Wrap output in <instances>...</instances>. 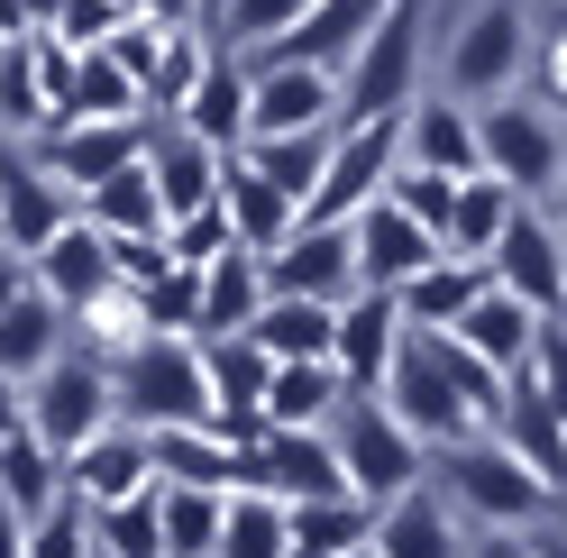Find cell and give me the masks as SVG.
<instances>
[{
	"instance_id": "1",
	"label": "cell",
	"mask_w": 567,
	"mask_h": 558,
	"mask_svg": "<svg viewBox=\"0 0 567 558\" xmlns=\"http://www.w3.org/2000/svg\"><path fill=\"white\" fill-rule=\"evenodd\" d=\"M431 485L457 504V521H476V531H530V521L558 513V485L530 476L494 431H467L457 448H431Z\"/></svg>"
},
{
	"instance_id": "2",
	"label": "cell",
	"mask_w": 567,
	"mask_h": 558,
	"mask_svg": "<svg viewBox=\"0 0 567 558\" xmlns=\"http://www.w3.org/2000/svg\"><path fill=\"white\" fill-rule=\"evenodd\" d=\"M120 375V422L137 431H184V422H210V375H202V339H174V330H147L111 358Z\"/></svg>"
},
{
	"instance_id": "3",
	"label": "cell",
	"mask_w": 567,
	"mask_h": 558,
	"mask_svg": "<svg viewBox=\"0 0 567 558\" xmlns=\"http://www.w3.org/2000/svg\"><path fill=\"white\" fill-rule=\"evenodd\" d=\"M476 156H485V174H504V184H513V202H558L567 128H558L549 101L494 92V101H476Z\"/></svg>"
},
{
	"instance_id": "4",
	"label": "cell",
	"mask_w": 567,
	"mask_h": 558,
	"mask_svg": "<svg viewBox=\"0 0 567 558\" xmlns=\"http://www.w3.org/2000/svg\"><path fill=\"white\" fill-rule=\"evenodd\" d=\"M120 422V375L111 358H92V348H55V358L28 375V431H38L55 458H74L92 431Z\"/></svg>"
},
{
	"instance_id": "5",
	"label": "cell",
	"mask_w": 567,
	"mask_h": 558,
	"mask_svg": "<svg viewBox=\"0 0 567 558\" xmlns=\"http://www.w3.org/2000/svg\"><path fill=\"white\" fill-rule=\"evenodd\" d=\"M330 440H339V467H348V485H358L367 504H394L403 485L431 476V448L394 422V403H384V394H348L330 412Z\"/></svg>"
},
{
	"instance_id": "6",
	"label": "cell",
	"mask_w": 567,
	"mask_h": 558,
	"mask_svg": "<svg viewBox=\"0 0 567 558\" xmlns=\"http://www.w3.org/2000/svg\"><path fill=\"white\" fill-rule=\"evenodd\" d=\"M421 92V0H394L358 55L339 64V120H367V111H403V101Z\"/></svg>"
},
{
	"instance_id": "7",
	"label": "cell",
	"mask_w": 567,
	"mask_h": 558,
	"mask_svg": "<svg viewBox=\"0 0 567 558\" xmlns=\"http://www.w3.org/2000/svg\"><path fill=\"white\" fill-rule=\"evenodd\" d=\"M403 165V111H367V120H339L330 137V165H321V193H311L302 220H358L367 202L384 193V174Z\"/></svg>"
},
{
	"instance_id": "8",
	"label": "cell",
	"mask_w": 567,
	"mask_h": 558,
	"mask_svg": "<svg viewBox=\"0 0 567 558\" xmlns=\"http://www.w3.org/2000/svg\"><path fill=\"white\" fill-rule=\"evenodd\" d=\"M384 403H394V422L421 440V448H457L476 431V412L457 403V385H449V366H440V339L431 330H403V348H394V366H384V385H375Z\"/></svg>"
},
{
	"instance_id": "9",
	"label": "cell",
	"mask_w": 567,
	"mask_h": 558,
	"mask_svg": "<svg viewBox=\"0 0 567 558\" xmlns=\"http://www.w3.org/2000/svg\"><path fill=\"white\" fill-rule=\"evenodd\" d=\"M485 275L504 293H522L540 321H567V229L549 220V202H513L504 238L485 248Z\"/></svg>"
},
{
	"instance_id": "10",
	"label": "cell",
	"mask_w": 567,
	"mask_h": 558,
	"mask_svg": "<svg viewBox=\"0 0 567 558\" xmlns=\"http://www.w3.org/2000/svg\"><path fill=\"white\" fill-rule=\"evenodd\" d=\"M530 55H540V28H530L522 0H485V10L457 28V55H449V92L457 101H494V92H522Z\"/></svg>"
},
{
	"instance_id": "11",
	"label": "cell",
	"mask_w": 567,
	"mask_h": 558,
	"mask_svg": "<svg viewBox=\"0 0 567 558\" xmlns=\"http://www.w3.org/2000/svg\"><path fill=\"white\" fill-rule=\"evenodd\" d=\"M238 485H257V495H275V504L358 495V485H348V467H339V440H330V422H321V431L266 422L257 440H247V476H238Z\"/></svg>"
},
{
	"instance_id": "12",
	"label": "cell",
	"mask_w": 567,
	"mask_h": 558,
	"mask_svg": "<svg viewBox=\"0 0 567 558\" xmlns=\"http://www.w3.org/2000/svg\"><path fill=\"white\" fill-rule=\"evenodd\" d=\"M339 128V74L302 55H247V137Z\"/></svg>"
},
{
	"instance_id": "13",
	"label": "cell",
	"mask_w": 567,
	"mask_h": 558,
	"mask_svg": "<svg viewBox=\"0 0 567 558\" xmlns=\"http://www.w3.org/2000/svg\"><path fill=\"white\" fill-rule=\"evenodd\" d=\"M147 137H156V128H147V111H137V120H55V128L38 137V165H47L55 184L83 202L101 174H120L128 156H147Z\"/></svg>"
},
{
	"instance_id": "14",
	"label": "cell",
	"mask_w": 567,
	"mask_h": 558,
	"mask_svg": "<svg viewBox=\"0 0 567 558\" xmlns=\"http://www.w3.org/2000/svg\"><path fill=\"white\" fill-rule=\"evenodd\" d=\"M266 285L275 293H311V302H348L358 293V229L348 220H302L266 257Z\"/></svg>"
},
{
	"instance_id": "15",
	"label": "cell",
	"mask_w": 567,
	"mask_h": 558,
	"mask_svg": "<svg viewBox=\"0 0 567 558\" xmlns=\"http://www.w3.org/2000/svg\"><path fill=\"white\" fill-rule=\"evenodd\" d=\"M74 211H83V202H74V193H64L55 174L38 165V147H10V137H0V238L38 257V248H47V238L74 220Z\"/></svg>"
},
{
	"instance_id": "16",
	"label": "cell",
	"mask_w": 567,
	"mask_h": 558,
	"mask_svg": "<svg viewBox=\"0 0 567 558\" xmlns=\"http://www.w3.org/2000/svg\"><path fill=\"white\" fill-rule=\"evenodd\" d=\"M394 348H403V302L375 293V285H358V293L339 302V330H330V366L348 375V394H375L384 366H394Z\"/></svg>"
},
{
	"instance_id": "17",
	"label": "cell",
	"mask_w": 567,
	"mask_h": 558,
	"mask_svg": "<svg viewBox=\"0 0 567 558\" xmlns=\"http://www.w3.org/2000/svg\"><path fill=\"white\" fill-rule=\"evenodd\" d=\"M540 330H549V321H540L522 293H504V285H485V293L449 321V339H457V348H476L494 375H522L530 358H540Z\"/></svg>"
},
{
	"instance_id": "18",
	"label": "cell",
	"mask_w": 567,
	"mask_h": 558,
	"mask_svg": "<svg viewBox=\"0 0 567 558\" xmlns=\"http://www.w3.org/2000/svg\"><path fill=\"white\" fill-rule=\"evenodd\" d=\"M348 229H358V285H375V293H394L403 275H421V266L440 257V238L421 229L394 193H375V202H367V211L348 220Z\"/></svg>"
},
{
	"instance_id": "19",
	"label": "cell",
	"mask_w": 567,
	"mask_h": 558,
	"mask_svg": "<svg viewBox=\"0 0 567 558\" xmlns=\"http://www.w3.org/2000/svg\"><path fill=\"white\" fill-rule=\"evenodd\" d=\"M137 485H156V448H147L137 422L92 431L74 458H64V495H83V504H120V495H137Z\"/></svg>"
},
{
	"instance_id": "20",
	"label": "cell",
	"mask_w": 567,
	"mask_h": 558,
	"mask_svg": "<svg viewBox=\"0 0 567 558\" xmlns=\"http://www.w3.org/2000/svg\"><path fill=\"white\" fill-rule=\"evenodd\" d=\"M165 120H174V128H193L202 147H220V156H229V147H247V55L210 46V64L193 74V92L174 101Z\"/></svg>"
},
{
	"instance_id": "21",
	"label": "cell",
	"mask_w": 567,
	"mask_h": 558,
	"mask_svg": "<svg viewBox=\"0 0 567 558\" xmlns=\"http://www.w3.org/2000/svg\"><path fill=\"white\" fill-rule=\"evenodd\" d=\"M457 531H467V521H457V504L440 495L431 476L403 485L394 504H375V549H384V558H467Z\"/></svg>"
},
{
	"instance_id": "22",
	"label": "cell",
	"mask_w": 567,
	"mask_h": 558,
	"mask_svg": "<svg viewBox=\"0 0 567 558\" xmlns=\"http://www.w3.org/2000/svg\"><path fill=\"white\" fill-rule=\"evenodd\" d=\"M485 431L504 440V448H513V458H522L530 476H549L558 495H567V422H558V412L540 403V385H530V366H522L513 385H504V403H494V422H485Z\"/></svg>"
},
{
	"instance_id": "23",
	"label": "cell",
	"mask_w": 567,
	"mask_h": 558,
	"mask_svg": "<svg viewBox=\"0 0 567 558\" xmlns=\"http://www.w3.org/2000/svg\"><path fill=\"white\" fill-rule=\"evenodd\" d=\"M38 285L64 302V321H74V311H83L92 293H111V285H120V266H111V238H101V229L74 211V220H64V229L47 238V248H38Z\"/></svg>"
},
{
	"instance_id": "24",
	"label": "cell",
	"mask_w": 567,
	"mask_h": 558,
	"mask_svg": "<svg viewBox=\"0 0 567 558\" xmlns=\"http://www.w3.org/2000/svg\"><path fill=\"white\" fill-rule=\"evenodd\" d=\"M403 165H431V174H485V156H476V111L467 101H403Z\"/></svg>"
},
{
	"instance_id": "25",
	"label": "cell",
	"mask_w": 567,
	"mask_h": 558,
	"mask_svg": "<svg viewBox=\"0 0 567 558\" xmlns=\"http://www.w3.org/2000/svg\"><path fill=\"white\" fill-rule=\"evenodd\" d=\"M220 211H229V229H238V248H257V257H275L284 238L302 229V211H293V193H275L257 165H247L238 147H229V165H220Z\"/></svg>"
},
{
	"instance_id": "26",
	"label": "cell",
	"mask_w": 567,
	"mask_h": 558,
	"mask_svg": "<svg viewBox=\"0 0 567 558\" xmlns=\"http://www.w3.org/2000/svg\"><path fill=\"white\" fill-rule=\"evenodd\" d=\"M220 147H202L193 128H156L147 137V174H156V202H165V220H184L202 211V202H220Z\"/></svg>"
},
{
	"instance_id": "27",
	"label": "cell",
	"mask_w": 567,
	"mask_h": 558,
	"mask_svg": "<svg viewBox=\"0 0 567 558\" xmlns=\"http://www.w3.org/2000/svg\"><path fill=\"white\" fill-rule=\"evenodd\" d=\"M384 10H394V0H311V10L293 19V38H275L266 55H302V64H330V74H339Z\"/></svg>"
},
{
	"instance_id": "28",
	"label": "cell",
	"mask_w": 567,
	"mask_h": 558,
	"mask_svg": "<svg viewBox=\"0 0 567 558\" xmlns=\"http://www.w3.org/2000/svg\"><path fill=\"white\" fill-rule=\"evenodd\" d=\"M147 448H156V476H174V485H220V495H238V476H247V448L220 440V422L147 431Z\"/></svg>"
},
{
	"instance_id": "29",
	"label": "cell",
	"mask_w": 567,
	"mask_h": 558,
	"mask_svg": "<svg viewBox=\"0 0 567 558\" xmlns=\"http://www.w3.org/2000/svg\"><path fill=\"white\" fill-rule=\"evenodd\" d=\"M339 403H348V375H339L330 358H275L266 394H257L266 422H293V431H321Z\"/></svg>"
},
{
	"instance_id": "30",
	"label": "cell",
	"mask_w": 567,
	"mask_h": 558,
	"mask_svg": "<svg viewBox=\"0 0 567 558\" xmlns=\"http://www.w3.org/2000/svg\"><path fill=\"white\" fill-rule=\"evenodd\" d=\"M485 285H494V275H485L476 257H449V248H440L421 275H403V285H394V302H403V330H449V321H457V311H467Z\"/></svg>"
},
{
	"instance_id": "31",
	"label": "cell",
	"mask_w": 567,
	"mask_h": 558,
	"mask_svg": "<svg viewBox=\"0 0 567 558\" xmlns=\"http://www.w3.org/2000/svg\"><path fill=\"white\" fill-rule=\"evenodd\" d=\"M266 257L257 248H220V257H210L202 266V339H220V330H247V321H257V311H266Z\"/></svg>"
},
{
	"instance_id": "32",
	"label": "cell",
	"mask_w": 567,
	"mask_h": 558,
	"mask_svg": "<svg viewBox=\"0 0 567 558\" xmlns=\"http://www.w3.org/2000/svg\"><path fill=\"white\" fill-rule=\"evenodd\" d=\"M83 220H92V229H111V238H165V202H156L147 156H128L120 174H101V184L83 193Z\"/></svg>"
},
{
	"instance_id": "33",
	"label": "cell",
	"mask_w": 567,
	"mask_h": 558,
	"mask_svg": "<svg viewBox=\"0 0 567 558\" xmlns=\"http://www.w3.org/2000/svg\"><path fill=\"white\" fill-rule=\"evenodd\" d=\"M55 348H64V302L47 285H28L19 302H0V375H19V385H28Z\"/></svg>"
},
{
	"instance_id": "34",
	"label": "cell",
	"mask_w": 567,
	"mask_h": 558,
	"mask_svg": "<svg viewBox=\"0 0 567 558\" xmlns=\"http://www.w3.org/2000/svg\"><path fill=\"white\" fill-rule=\"evenodd\" d=\"M330 137L339 128H284V137H247V165L266 174L275 193H293V211H311V193H321V165H330Z\"/></svg>"
},
{
	"instance_id": "35",
	"label": "cell",
	"mask_w": 567,
	"mask_h": 558,
	"mask_svg": "<svg viewBox=\"0 0 567 558\" xmlns=\"http://www.w3.org/2000/svg\"><path fill=\"white\" fill-rule=\"evenodd\" d=\"M330 330H339V302H311V293H266V311L247 321L266 358H330Z\"/></svg>"
},
{
	"instance_id": "36",
	"label": "cell",
	"mask_w": 567,
	"mask_h": 558,
	"mask_svg": "<svg viewBox=\"0 0 567 558\" xmlns=\"http://www.w3.org/2000/svg\"><path fill=\"white\" fill-rule=\"evenodd\" d=\"M220 513H229V495H220V485H174V476H156L165 558H210V549H220Z\"/></svg>"
},
{
	"instance_id": "37",
	"label": "cell",
	"mask_w": 567,
	"mask_h": 558,
	"mask_svg": "<svg viewBox=\"0 0 567 558\" xmlns=\"http://www.w3.org/2000/svg\"><path fill=\"white\" fill-rule=\"evenodd\" d=\"M504 220H513V184H504V174H467V184H457V202H449V229H440V248L485 266V248L504 238Z\"/></svg>"
},
{
	"instance_id": "38",
	"label": "cell",
	"mask_w": 567,
	"mask_h": 558,
	"mask_svg": "<svg viewBox=\"0 0 567 558\" xmlns=\"http://www.w3.org/2000/svg\"><path fill=\"white\" fill-rule=\"evenodd\" d=\"M147 101H137V83L120 74L111 46H74V83H64V111L55 120H137Z\"/></svg>"
},
{
	"instance_id": "39",
	"label": "cell",
	"mask_w": 567,
	"mask_h": 558,
	"mask_svg": "<svg viewBox=\"0 0 567 558\" xmlns=\"http://www.w3.org/2000/svg\"><path fill=\"white\" fill-rule=\"evenodd\" d=\"M202 375H210V412H247V403L266 394L275 358L247 330H220V339H202Z\"/></svg>"
},
{
	"instance_id": "40",
	"label": "cell",
	"mask_w": 567,
	"mask_h": 558,
	"mask_svg": "<svg viewBox=\"0 0 567 558\" xmlns=\"http://www.w3.org/2000/svg\"><path fill=\"white\" fill-rule=\"evenodd\" d=\"M210 558H293V521H284L275 495H257V485H238L229 513H220V549Z\"/></svg>"
},
{
	"instance_id": "41",
	"label": "cell",
	"mask_w": 567,
	"mask_h": 558,
	"mask_svg": "<svg viewBox=\"0 0 567 558\" xmlns=\"http://www.w3.org/2000/svg\"><path fill=\"white\" fill-rule=\"evenodd\" d=\"M284 521H293L302 558H339V549H358L375 531V504L367 495H321V504H284Z\"/></svg>"
},
{
	"instance_id": "42",
	"label": "cell",
	"mask_w": 567,
	"mask_h": 558,
	"mask_svg": "<svg viewBox=\"0 0 567 558\" xmlns=\"http://www.w3.org/2000/svg\"><path fill=\"white\" fill-rule=\"evenodd\" d=\"M55 495H64V458H55L38 431H10V440H0V504L47 513Z\"/></svg>"
},
{
	"instance_id": "43",
	"label": "cell",
	"mask_w": 567,
	"mask_h": 558,
	"mask_svg": "<svg viewBox=\"0 0 567 558\" xmlns=\"http://www.w3.org/2000/svg\"><path fill=\"white\" fill-rule=\"evenodd\" d=\"M92 549L101 558H165L156 485H137V495H120V504H92Z\"/></svg>"
},
{
	"instance_id": "44",
	"label": "cell",
	"mask_w": 567,
	"mask_h": 558,
	"mask_svg": "<svg viewBox=\"0 0 567 558\" xmlns=\"http://www.w3.org/2000/svg\"><path fill=\"white\" fill-rule=\"evenodd\" d=\"M311 10V0H229L220 28H210V46H229V55H266L275 38H293V19Z\"/></svg>"
},
{
	"instance_id": "45",
	"label": "cell",
	"mask_w": 567,
	"mask_h": 558,
	"mask_svg": "<svg viewBox=\"0 0 567 558\" xmlns=\"http://www.w3.org/2000/svg\"><path fill=\"white\" fill-rule=\"evenodd\" d=\"M137 302H147V330L202 339V266H165L156 285H137Z\"/></svg>"
},
{
	"instance_id": "46",
	"label": "cell",
	"mask_w": 567,
	"mask_h": 558,
	"mask_svg": "<svg viewBox=\"0 0 567 558\" xmlns=\"http://www.w3.org/2000/svg\"><path fill=\"white\" fill-rule=\"evenodd\" d=\"M28 558H101L92 549V504L83 495H55L47 513H28Z\"/></svg>"
},
{
	"instance_id": "47",
	"label": "cell",
	"mask_w": 567,
	"mask_h": 558,
	"mask_svg": "<svg viewBox=\"0 0 567 558\" xmlns=\"http://www.w3.org/2000/svg\"><path fill=\"white\" fill-rule=\"evenodd\" d=\"M384 193H394L403 202V211L421 220V229H449V202H457V174H431V165H394V174H384Z\"/></svg>"
},
{
	"instance_id": "48",
	"label": "cell",
	"mask_w": 567,
	"mask_h": 558,
	"mask_svg": "<svg viewBox=\"0 0 567 558\" xmlns=\"http://www.w3.org/2000/svg\"><path fill=\"white\" fill-rule=\"evenodd\" d=\"M202 64H210V28H174V38H165V64H156V83H147V111H174V101L193 92Z\"/></svg>"
},
{
	"instance_id": "49",
	"label": "cell",
	"mask_w": 567,
	"mask_h": 558,
	"mask_svg": "<svg viewBox=\"0 0 567 558\" xmlns=\"http://www.w3.org/2000/svg\"><path fill=\"white\" fill-rule=\"evenodd\" d=\"M165 248H174V266H210L220 248H238V229H229V211H220V202H202V211L165 220Z\"/></svg>"
},
{
	"instance_id": "50",
	"label": "cell",
	"mask_w": 567,
	"mask_h": 558,
	"mask_svg": "<svg viewBox=\"0 0 567 558\" xmlns=\"http://www.w3.org/2000/svg\"><path fill=\"white\" fill-rule=\"evenodd\" d=\"M120 19H128L120 0H55V19H47V38H64V46H101V38H111Z\"/></svg>"
},
{
	"instance_id": "51",
	"label": "cell",
	"mask_w": 567,
	"mask_h": 558,
	"mask_svg": "<svg viewBox=\"0 0 567 558\" xmlns=\"http://www.w3.org/2000/svg\"><path fill=\"white\" fill-rule=\"evenodd\" d=\"M530 385H540V403L567 422V321L540 330V358H530Z\"/></svg>"
},
{
	"instance_id": "52",
	"label": "cell",
	"mask_w": 567,
	"mask_h": 558,
	"mask_svg": "<svg viewBox=\"0 0 567 558\" xmlns=\"http://www.w3.org/2000/svg\"><path fill=\"white\" fill-rule=\"evenodd\" d=\"M530 74H540V101H549V111H567V38H540Z\"/></svg>"
},
{
	"instance_id": "53",
	"label": "cell",
	"mask_w": 567,
	"mask_h": 558,
	"mask_svg": "<svg viewBox=\"0 0 567 558\" xmlns=\"http://www.w3.org/2000/svg\"><path fill=\"white\" fill-rule=\"evenodd\" d=\"M128 19H147V28H202V10L193 0H120Z\"/></svg>"
},
{
	"instance_id": "54",
	"label": "cell",
	"mask_w": 567,
	"mask_h": 558,
	"mask_svg": "<svg viewBox=\"0 0 567 558\" xmlns=\"http://www.w3.org/2000/svg\"><path fill=\"white\" fill-rule=\"evenodd\" d=\"M28 285H38V257H28V248H10V238H0V302H19Z\"/></svg>"
},
{
	"instance_id": "55",
	"label": "cell",
	"mask_w": 567,
	"mask_h": 558,
	"mask_svg": "<svg viewBox=\"0 0 567 558\" xmlns=\"http://www.w3.org/2000/svg\"><path fill=\"white\" fill-rule=\"evenodd\" d=\"M10 431H28V385H19V375H0V440H10Z\"/></svg>"
},
{
	"instance_id": "56",
	"label": "cell",
	"mask_w": 567,
	"mask_h": 558,
	"mask_svg": "<svg viewBox=\"0 0 567 558\" xmlns=\"http://www.w3.org/2000/svg\"><path fill=\"white\" fill-rule=\"evenodd\" d=\"M467 558H530V531H485L467 540Z\"/></svg>"
},
{
	"instance_id": "57",
	"label": "cell",
	"mask_w": 567,
	"mask_h": 558,
	"mask_svg": "<svg viewBox=\"0 0 567 558\" xmlns=\"http://www.w3.org/2000/svg\"><path fill=\"white\" fill-rule=\"evenodd\" d=\"M0 558H28V513L0 504Z\"/></svg>"
},
{
	"instance_id": "58",
	"label": "cell",
	"mask_w": 567,
	"mask_h": 558,
	"mask_svg": "<svg viewBox=\"0 0 567 558\" xmlns=\"http://www.w3.org/2000/svg\"><path fill=\"white\" fill-rule=\"evenodd\" d=\"M530 558H567V521H530Z\"/></svg>"
},
{
	"instance_id": "59",
	"label": "cell",
	"mask_w": 567,
	"mask_h": 558,
	"mask_svg": "<svg viewBox=\"0 0 567 558\" xmlns=\"http://www.w3.org/2000/svg\"><path fill=\"white\" fill-rule=\"evenodd\" d=\"M549 38H567V0H549Z\"/></svg>"
},
{
	"instance_id": "60",
	"label": "cell",
	"mask_w": 567,
	"mask_h": 558,
	"mask_svg": "<svg viewBox=\"0 0 567 558\" xmlns=\"http://www.w3.org/2000/svg\"><path fill=\"white\" fill-rule=\"evenodd\" d=\"M549 220H558V229H567V174H558V202H549Z\"/></svg>"
},
{
	"instance_id": "61",
	"label": "cell",
	"mask_w": 567,
	"mask_h": 558,
	"mask_svg": "<svg viewBox=\"0 0 567 558\" xmlns=\"http://www.w3.org/2000/svg\"><path fill=\"white\" fill-rule=\"evenodd\" d=\"M339 558H384V549H375V531H367V540H358V549H339Z\"/></svg>"
},
{
	"instance_id": "62",
	"label": "cell",
	"mask_w": 567,
	"mask_h": 558,
	"mask_svg": "<svg viewBox=\"0 0 567 558\" xmlns=\"http://www.w3.org/2000/svg\"><path fill=\"white\" fill-rule=\"evenodd\" d=\"M193 10H202V19H220V10H229V0H193Z\"/></svg>"
},
{
	"instance_id": "63",
	"label": "cell",
	"mask_w": 567,
	"mask_h": 558,
	"mask_svg": "<svg viewBox=\"0 0 567 558\" xmlns=\"http://www.w3.org/2000/svg\"><path fill=\"white\" fill-rule=\"evenodd\" d=\"M558 521H567V495H558Z\"/></svg>"
},
{
	"instance_id": "64",
	"label": "cell",
	"mask_w": 567,
	"mask_h": 558,
	"mask_svg": "<svg viewBox=\"0 0 567 558\" xmlns=\"http://www.w3.org/2000/svg\"><path fill=\"white\" fill-rule=\"evenodd\" d=\"M0 137H10V128H0Z\"/></svg>"
}]
</instances>
